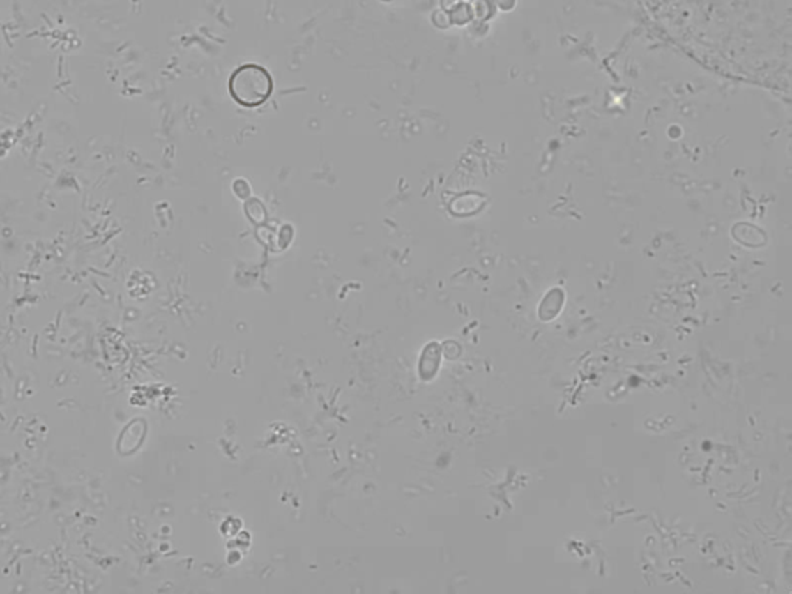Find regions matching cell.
I'll return each mask as SVG.
<instances>
[{
	"label": "cell",
	"instance_id": "cell-4",
	"mask_svg": "<svg viewBox=\"0 0 792 594\" xmlns=\"http://www.w3.org/2000/svg\"><path fill=\"white\" fill-rule=\"evenodd\" d=\"M232 190H234V194L238 198H242V200H246V198L251 197L250 183L243 178H237L234 183H232Z\"/></svg>",
	"mask_w": 792,
	"mask_h": 594
},
{
	"label": "cell",
	"instance_id": "cell-3",
	"mask_svg": "<svg viewBox=\"0 0 792 594\" xmlns=\"http://www.w3.org/2000/svg\"><path fill=\"white\" fill-rule=\"evenodd\" d=\"M245 211L246 215L256 223H261L266 218V209L257 198H251V200L245 204Z\"/></svg>",
	"mask_w": 792,
	"mask_h": 594
},
{
	"label": "cell",
	"instance_id": "cell-1",
	"mask_svg": "<svg viewBox=\"0 0 792 594\" xmlns=\"http://www.w3.org/2000/svg\"><path fill=\"white\" fill-rule=\"evenodd\" d=\"M229 95L242 107H259L273 93V77L266 68L257 63L238 67L229 77Z\"/></svg>",
	"mask_w": 792,
	"mask_h": 594
},
{
	"label": "cell",
	"instance_id": "cell-2",
	"mask_svg": "<svg viewBox=\"0 0 792 594\" xmlns=\"http://www.w3.org/2000/svg\"><path fill=\"white\" fill-rule=\"evenodd\" d=\"M563 305V294L561 289H553V291H549L544 297L540 310H539V316L542 321H551L554 319V317L558 314V311H561Z\"/></svg>",
	"mask_w": 792,
	"mask_h": 594
}]
</instances>
